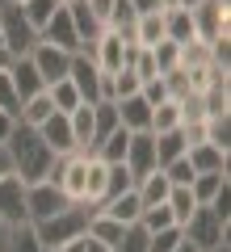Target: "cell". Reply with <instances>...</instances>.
<instances>
[{
	"mask_svg": "<svg viewBox=\"0 0 231 252\" xmlns=\"http://www.w3.org/2000/svg\"><path fill=\"white\" fill-rule=\"evenodd\" d=\"M151 59H156V72L168 76L181 67V46L177 42H160V46H151Z\"/></svg>",
	"mask_w": 231,
	"mask_h": 252,
	"instance_id": "836d02e7",
	"label": "cell"
},
{
	"mask_svg": "<svg viewBox=\"0 0 231 252\" xmlns=\"http://www.w3.org/2000/svg\"><path fill=\"white\" fill-rule=\"evenodd\" d=\"M4 252H42V244H38V231H34L30 223L9 227V244H4Z\"/></svg>",
	"mask_w": 231,
	"mask_h": 252,
	"instance_id": "d6a6232c",
	"label": "cell"
},
{
	"mask_svg": "<svg viewBox=\"0 0 231 252\" xmlns=\"http://www.w3.org/2000/svg\"><path fill=\"white\" fill-rule=\"evenodd\" d=\"M93 210L97 206H89V202H67L59 215L42 219V223H30V227L38 231V244H42V248H63V244H71V240H84Z\"/></svg>",
	"mask_w": 231,
	"mask_h": 252,
	"instance_id": "7a4b0ae2",
	"label": "cell"
},
{
	"mask_svg": "<svg viewBox=\"0 0 231 252\" xmlns=\"http://www.w3.org/2000/svg\"><path fill=\"white\" fill-rule=\"evenodd\" d=\"M194 38H198V30H194L189 9H168V13H164V42L185 46V42H194Z\"/></svg>",
	"mask_w": 231,
	"mask_h": 252,
	"instance_id": "44dd1931",
	"label": "cell"
},
{
	"mask_svg": "<svg viewBox=\"0 0 231 252\" xmlns=\"http://www.w3.org/2000/svg\"><path fill=\"white\" fill-rule=\"evenodd\" d=\"M139 227H143L147 235H156V231H164V227H177V223H172L168 206H151V210H143V215H139Z\"/></svg>",
	"mask_w": 231,
	"mask_h": 252,
	"instance_id": "8d00e7d4",
	"label": "cell"
},
{
	"mask_svg": "<svg viewBox=\"0 0 231 252\" xmlns=\"http://www.w3.org/2000/svg\"><path fill=\"white\" fill-rule=\"evenodd\" d=\"M194 30L198 42H214V38H231V0H206L194 13Z\"/></svg>",
	"mask_w": 231,
	"mask_h": 252,
	"instance_id": "5b68a950",
	"label": "cell"
},
{
	"mask_svg": "<svg viewBox=\"0 0 231 252\" xmlns=\"http://www.w3.org/2000/svg\"><path fill=\"white\" fill-rule=\"evenodd\" d=\"M51 114H55V105H51V97H46V89H42V93H34V97H26V101H21L17 122H21V126H34V130H38V126H42Z\"/></svg>",
	"mask_w": 231,
	"mask_h": 252,
	"instance_id": "cb8c5ba5",
	"label": "cell"
},
{
	"mask_svg": "<svg viewBox=\"0 0 231 252\" xmlns=\"http://www.w3.org/2000/svg\"><path fill=\"white\" fill-rule=\"evenodd\" d=\"M168 189H172V185H168V177L156 168V172H147V177L134 181V198H139V206H143V210H151V206H164Z\"/></svg>",
	"mask_w": 231,
	"mask_h": 252,
	"instance_id": "2e32d148",
	"label": "cell"
},
{
	"mask_svg": "<svg viewBox=\"0 0 231 252\" xmlns=\"http://www.w3.org/2000/svg\"><path fill=\"white\" fill-rule=\"evenodd\" d=\"M13 126H17V118H9V114H0V143H9V135H13Z\"/></svg>",
	"mask_w": 231,
	"mask_h": 252,
	"instance_id": "7bdbcfd3",
	"label": "cell"
},
{
	"mask_svg": "<svg viewBox=\"0 0 231 252\" xmlns=\"http://www.w3.org/2000/svg\"><path fill=\"white\" fill-rule=\"evenodd\" d=\"M139 89H143V80L131 72V67H122V72L114 76V105H118V101H126V97H139Z\"/></svg>",
	"mask_w": 231,
	"mask_h": 252,
	"instance_id": "74e56055",
	"label": "cell"
},
{
	"mask_svg": "<svg viewBox=\"0 0 231 252\" xmlns=\"http://www.w3.org/2000/svg\"><path fill=\"white\" fill-rule=\"evenodd\" d=\"M38 139H42V143L51 147V156H55V160H63V156H76V139H71L67 114H51L42 126H38Z\"/></svg>",
	"mask_w": 231,
	"mask_h": 252,
	"instance_id": "7c38bea8",
	"label": "cell"
},
{
	"mask_svg": "<svg viewBox=\"0 0 231 252\" xmlns=\"http://www.w3.org/2000/svg\"><path fill=\"white\" fill-rule=\"evenodd\" d=\"M0 223H9V227L30 223L26 219V185H21L17 177L0 181Z\"/></svg>",
	"mask_w": 231,
	"mask_h": 252,
	"instance_id": "4fadbf2b",
	"label": "cell"
},
{
	"mask_svg": "<svg viewBox=\"0 0 231 252\" xmlns=\"http://www.w3.org/2000/svg\"><path fill=\"white\" fill-rule=\"evenodd\" d=\"M126 231H131V227H122V223H114L109 215H101V210H93V219H89V231H84V235H89L93 244H105V248H114V244L122 240Z\"/></svg>",
	"mask_w": 231,
	"mask_h": 252,
	"instance_id": "7402d4cb",
	"label": "cell"
},
{
	"mask_svg": "<svg viewBox=\"0 0 231 252\" xmlns=\"http://www.w3.org/2000/svg\"><path fill=\"white\" fill-rule=\"evenodd\" d=\"M168 130H181V101L151 105V135H168Z\"/></svg>",
	"mask_w": 231,
	"mask_h": 252,
	"instance_id": "4316f807",
	"label": "cell"
},
{
	"mask_svg": "<svg viewBox=\"0 0 231 252\" xmlns=\"http://www.w3.org/2000/svg\"><path fill=\"white\" fill-rule=\"evenodd\" d=\"M126 168H131V177H147V172H156V139H151V130H143V135H131V143H126Z\"/></svg>",
	"mask_w": 231,
	"mask_h": 252,
	"instance_id": "5bb4252c",
	"label": "cell"
},
{
	"mask_svg": "<svg viewBox=\"0 0 231 252\" xmlns=\"http://www.w3.org/2000/svg\"><path fill=\"white\" fill-rule=\"evenodd\" d=\"M109 252H147V231H143V227H131Z\"/></svg>",
	"mask_w": 231,
	"mask_h": 252,
	"instance_id": "ab89813d",
	"label": "cell"
},
{
	"mask_svg": "<svg viewBox=\"0 0 231 252\" xmlns=\"http://www.w3.org/2000/svg\"><path fill=\"white\" fill-rule=\"evenodd\" d=\"M131 189H134L131 168H126V164H105V193H101V206L114 202V198H122V193H131Z\"/></svg>",
	"mask_w": 231,
	"mask_h": 252,
	"instance_id": "d4e9b609",
	"label": "cell"
},
{
	"mask_svg": "<svg viewBox=\"0 0 231 252\" xmlns=\"http://www.w3.org/2000/svg\"><path fill=\"white\" fill-rule=\"evenodd\" d=\"M198 4H206V0H181V9H189V13H194Z\"/></svg>",
	"mask_w": 231,
	"mask_h": 252,
	"instance_id": "f907efd6",
	"label": "cell"
},
{
	"mask_svg": "<svg viewBox=\"0 0 231 252\" xmlns=\"http://www.w3.org/2000/svg\"><path fill=\"white\" fill-rule=\"evenodd\" d=\"M4 177H13V160H9V147L0 143V181Z\"/></svg>",
	"mask_w": 231,
	"mask_h": 252,
	"instance_id": "f6af8a7d",
	"label": "cell"
},
{
	"mask_svg": "<svg viewBox=\"0 0 231 252\" xmlns=\"http://www.w3.org/2000/svg\"><path fill=\"white\" fill-rule=\"evenodd\" d=\"M0 114H9V118L21 114V97H17V89H13L9 67H0Z\"/></svg>",
	"mask_w": 231,
	"mask_h": 252,
	"instance_id": "e575fe53",
	"label": "cell"
},
{
	"mask_svg": "<svg viewBox=\"0 0 231 252\" xmlns=\"http://www.w3.org/2000/svg\"><path fill=\"white\" fill-rule=\"evenodd\" d=\"M164 42V13H143L139 21H134V34H131V46H143V51H151V46Z\"/></svg>",
	"mask_w": 231,
	"mask_h": 252,
	"instance_id": "ffe728a7",
	"label": "cell"
},
{
	"mask_svg": "<svg viewBox=\"0 0 231 252\" xmlns=\"http://www.w3.org/2000/svg\"><path fill=\"white\" fill-rule=\"evenodd\" d=\"M97 210H101V215H109L114 223H122V227H139V215H143L134 189H131V193H122V198H114V202H105V206H97Z\"/></svg>",
	"mask_w": 231,
	"mask_h": 252,
	"instance_id": "603a6c76",
	"label": "cell"
},
{
	"mask_svg": "<svg viewBox=\"0 0 231 252\" xmlns=\"http://www.w3.org/2000/svg\"><path fill=\"white\" fill-rule=\"evenodd\" d=\"M185 160H189V168H194V177H198V172H227L231 156L219 152V147H210V143H198V147L185 152Z\"/></svg>",
	"mask_w": 231,
	"mask_h": 252,
	"instance_id": "ac0fdd59",
	"label": "cell"
},
{
	"mask_svg": "<svg viewBox=\"0 0 231 252\" xmlns=\"http://www.w3.org/2000/svg\"><path fill=\"white\" fill-rule=\"evenodd\" d=\"M59 4H71V0H59Z\"/></svg>",
	"mask_w": 231,
	"mask_h": 252,
	"instance_id": "f5cc1de1",
	"label": "cell"
},
{
	"mask_svg": "<svg viewBox=\"0 0 231 252\" xmlns=\"http://www.w3.org/2000/svg\"><path fill=\"white\" fill-rule=\"evenodd\" d=\"M42 252H84V240H71V244H63V248H42Z\"/></svg>",
	"mask_w": 231,
	"mask_h": 252,
	"instance_id": "bcb514c9",
	"label": "cell"
},
{
	"mask_svg": "<svg viewBox=\"0 0 231 252\" xmlns=\"http://www.w3.org/2000/svg\"><path fill=\"white\" fill-rule=\"evenodd\" d=\"M30 63H34V72L42 76V84L51 89V84H59V80H67V67H71V55H63V51H55V46H46V42H34V51H30Z\"/></svg>",
	"mask_w": 231,
	"mask_h": 252,
	"instance_id": "8fae6325",
	"label": "cell"
},
{
	"mask_svg": "<svg viewBox=\"0 0 231 252\" xmlns=\"http://www.w3.org/2000/svg\"><path fill=\"white\" fill-rule=\"evenodd\" d=\"M202 67H214V55H210V42H185L181 46V72H202Z\"/></svg>",
	"mask_w": 231,
	"mask_h": 252,
	"instance_id": "f1b7e54d",
	"label": "cell"
},
{
	"mask_svg": "<svg viewBox=\"0 0 231 252\" xmlns=\"http://www.w3.org/2000/svg\"><path fill=\"white\" fill-rule=\"evenodd\" d=\"M206 210H214V215H219L223 223H231V185L223 189V193H219V198H214V202H210Z\"/></svg>",
	"mask_w": 231,
	"mask_h": 252,
	"instance_id": "b9f144b4",
	"label": "cell"
},
{
	"mask_svg": "<svg viewBox=\"0 0 231 252\" xmlns=\"http://www.w3.org/2000/svg\"><path fill=\"white\" fill-rule=\"evenodd\" d=\"M177 252H198V248H194V244H185V240H181V244H177Z\"/></svg>",
	"mask_w": 231,
	"mask_h": 252,
	"instance_id": "816d5d0a",
	"label": "cell"
},
{
	"mask_svg": "<svg viewBox=\"0 0 231 252\" xmlns=\"http://www.w3.org/2000/svg\"><path fill=\"white\" fill-rule=\"evenodd\" d=\"M13 63V55H9V46H4V38H0V67H9Z\"/></svg>",
	"mask_w": 231,
	"mask_h": 252,
	"instance_id": "7dc6e473",
	"label": "cell"
},
{
	"mask_svg": "<svg viewBox=\"0 0 231 252\" xmlns=\"http://www.w3.org/2000/svg\"><path fill=\"white\" fill-rule=\"evenodd\" d=\"M67 80H71V89L80 93L84 105H97V101H101V72H97V63H93L89 55H71Z\"/></svg>",
	"mask_w": 231,
	"mask_h": 252,
	"instance_id": "30bf717a",
	"label": "cell"
},
{
	"mask_svg": "<svg viewBox=\"0 0 231 252\" xmlns=\"http://www.w3.org/2000/svg\"><path fill=\"white\" fill-rule=\"evenodd\" d=\"M9 76H13V89H17V97H21V101L46 89L42 76H38V72H34V63H30V55H21V59H13V63H9Z\"/></svg>",
	"mask_w": 231,
	"mask_h": 252,
	"instance_id": "e0dca14e",
	"label": "cell"
},
{
	"mask_svg": "<svg viewBox=\"0 0 231 252\" xmlns=\"http://www.w3.org/2000/svg\"><path fill=\"white\" fill-rule=\"evenodd\" d=\"M46 97H51L55 114H71L76 105H84V101H80V93L71 89V80H59V84H51V89H46Z\"/></svg>",
	"mask_w": 231,
	"mask_h": 252,
	"instance_id": "4dcf8cb0",
	"label": "cell"
},
{
	"mask_svg": "<svg viewBox=\"0 0 231 252\" xmlns=\"http://www.w3.org/2000/svg\"><path fill=\"white\" fill-rule=\"evenodd\" d=\"M181 240H185V235H181V227H164V231L147 235V252H177Z\"/></svg>",
	"mask_w": 231,
	"mask_h": 252,
	"instance_id": "f35d334b",
	"label": "cell"
},
{
	"mask_svg": "<svg viewBox=\"0 0 231 252\" xmlns=\"http://www.w3.org/2000/svg\"><path fill=\"white\" fill-rule=\"evenodd\" d=\"M4 244H9V223H0V252H4Z\"/></svg>",
	"mask_w": 231,
	"mask_h": 252,
	"instance_id": "681fc988",
	"label": "cell"
},
{
	"mask_svg": "<svg viewBox=\"0 0 231 252\" xmlns=\"http://www.w3.org/2000/svg\"><path fill=\"white\" fill-rule=\"evenodd\" d=\"M160 172L168 177V185H189V181H194V168H189L185 156H181V160H172V164H164Z\"/></svg>",
	"mask_w": 231,
	"mask_h": 252,
	"instance_id": "60d3db41",
	"label": "cell"
},
{
	"mask_svg": "<svg viewBox=\"0 0 231 252\" xmlns=\"http://www.w3.org/2000/svg\"><path fill=\"white\" fill-rule=\"evenodd\" d=\"M181 235H185V244H194L198 252H223L231 248V223H223L214 210L198 206L194 215H189V223L181 227Z\"/></svg>",
	"mask_w": 231,
	"mask_h": 252,
	"instance_id": "3957f363",
	"label": "cell"
},
{
	"mask_svg": "<svg viewBox=\"0 0 231 252\" xmlns=\"http://www.w3.org/2000/svg\"><path fill=\"white\" fill-rule=\"evenodd\" d=\"M4 147H9V160H13V177H17L21 185H34V181H46V177H51L55 156H51V147L38 139L34 126H21V122H17Z\"/></svg>",
	"mask_w": 231,
	"mask_h": 252,
	"instance_id": "6da1fadb",
	"label": "cell"
},
{
	"mask_svg": "<svg viewBox=\"0 0 231 252\" xmlns=\"http://www.w3.org/2000/svg\"><path fill=\"white\" fill-rule=\"evenodd\" d=\"M63 206H67V198H63L51 181H34V185H26V219H30V223H42V219L59 215Z\"/></svg>",
	"mask_w": 231,
	"mask_h": 252,
	"instance_id": "ba28073f",
	"label": "cell"
},
{
	"mask_svg": "<svg viewBox=\"0 0 231 252\" xmlns=\"http://www.w3.org/2000/svg\"><path fill=\"white\" fill-rule=\"evenodd\" d=\"M131 51H134L131 42H122L118 34H109V30H105V34H101L97 42H93L89 59L97 63V72H105V76H118V72L126 67V63H131Z\"/></svg>",
	"mask_w": 231,
	"mask_h": 252,
	"instance_id": "52a82bcc",
	"label": "cell"
},
{
	"mask_svg": "<svg viewBox=\"0 0 231 252\" xmlns=\"http://www.w3.org/2000/svg\"><path fill=\"white\" fill-rule=\"evenodd\" d=\"M38 42L55 46V51H63V55H80V34H76V26H71V17H67V4L55 9V17L46 21V30L38 34Z\"/></svg>",
	"mask_w": 231,
	"mask_h": 252,
	"instance_id": "9c48e42d",
	"label": "cell"
},
{
	"mask_svg": "<svg viewBox=\"0 0 231 252\" xmlns=\"http://www.w3.org/2000/svg\"><path fill=\"white\" fill-rule=\"evenodd\" d=\"M206 143L231 156V114H223V118H206Z\"/></svg>",
	"mask_w": 231,
	"mask_h": 252,
	"instance_id": "1f68e13d",
	"label": "cell"
},
{
	"mask_svg": "<svg viewBox=\"0 0 231 252\" xmlns=\"http://www.w3.org/2000/svg\"><path fill=\"white\" fill-rule=\"evenodd\" d=\"M17 9H21V17L30 21V30H34V34H42L46 21H51L55 9H59V0H21Z\"/></svg>",
	"mask_w": 231,
	"mask_h": 252,
	"instance_id": "83f0119b",
	"label": "cell"
},
{
	"mask_svg": "<svg viewBox=\"0 0 231 252\" xmlns=\"http://www.w3.org/2000/svg\"><path fill=\"white\" fill-rule=\"evenodd\" d=\"M156 139V168H164V164L181 160L185 156V139H181V130H168V135H151Z\"/></svg>",
	"mask_w": 231,
	"mask_h": 252,
	"instance_id": "f546056e",
	"label": "cell"
},
{
	"mask_svg": "<svg viewBox=\"0 0 231 252\" xmlns=\"http://www.w3.org/2000/svg\"><path fill=\"white\" fill-rule=\"evenodd\" d=\"M0 38H4V46H9L13 59L30 55V51H34V42H38V34L30 30V21L21 17L17 4H0Z\"/></svg>",
	"mask_w": 231,
	"mask_h": 252,
	"instance_id": "8992f818",
	"label": "cell"
},
{
	"mask_svg": "<svg viewBox=\"0 0 231 252\" xmlns=\"http://www.w3.org/2000/svg\"><path fill=\"white\" fill-rule=\"evenodd\" d=\"M164 206H168L172 223L185 227V223H189V215L198 210V202H194V193H189V185H172V189H168V198H164Z\"/></svg>",
	"mask_w": 231,
	"mask_h": 252,
	"instance_id": "484cf974",
	"label": "cell"
},
{
	"mask_svg": "<svg viewBox=\"0 0 231 252\" xmlns=\"http://www.w3.org/2000/svg\"><path fill=\"white\" fill-rule=\"evenodd\" d=\"M84 252H109V248H105V244H93L89 235H84Z\"/></svg>",
	"mask_w": 231,
	"mask_h": 252,
	"instance_id": "c3c4849f",
	"label": "cell"
},
{
	"mask_svg": "<svg viewBox=\"0 0 231 252\" xmlns=\"http://www.w3.org/2000/svg\"><path fill=\"white\" fill-rule=\"evenodd\" d=\"M227 185H231V177H227V172H198V177L189 181V193H194V202H198V206H210V202L219 198V193H223Z\"/></svg>",
	"mask_w": 231,
	"mask_h": 252,
	"instance_id": "d6986e66",
	"label": "cell"
},
{
	"mask_svg": "<svg viewBox=\"0 0 231 252\" xmlns=\"http://www.w3.org/2000/svg\"><path fill=\"white\" fill-rule=\"evenodd\" d=\"M118 126L122 130H131V135H143V130H151V105L143 97H126V101H118Z\"/></svg>",
	"mask_w": 231,
	"mask_h": 252,
	"instance_id": "9a60e30c",
	"label": "cell"
},
{
	"mask_svg": "<svg viewBox=\"0 0 231 252\" xmlns=\"http://www.w3.org/2000/svg\"><path fill=\"white\" fill-rule=\"evenodd\" d=\"M51 181L55 189H59L67 202H89V156H63V160H55L51 168Z\"/></svg>",
	"mask_w": 231,
	"mask_h": 252,
	"instance_id": "277c9868",
	"label": "cell"
},
{
	"mask_svg": "<svg viewBox=\"0 0 231 252\" xmlns=\"http://www.w3.org/2000/svg\"><path fill=\"white\" fill-rule=\"evenodd\" d=\"M126 67H131V72L139 76L143 84H147V80H160V72H156V59H151V51H143V46H134V51H131V63H126Z\"/></svg>",
	"mask_w": 231,
	"mask_h": 252,
	"instance_id": "d590c367",
	"label": "cell"
},
{
	"mask_svg": "<svg viewBox=\"0 0 231 252\" xmlns=\"http://www.w3.org/2000/svg\"><path fill=\"white\" fill-rule=\"evenodd\" d=\"M131 4H134L139 17H143V13H160V0H131Z\"/></svg>",
	"mask_w": 231,
	"mask_h": 252,
	"instance_id": "ee69618b",
	"label": "cell"
}]
</instances>
